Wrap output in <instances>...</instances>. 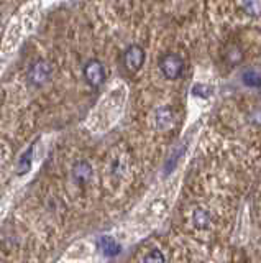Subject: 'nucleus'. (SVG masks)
Masks as SVG:
<instances>
[{
  "instance_id": "obj_1",
  "label": "nucleus",
  "mask_w": 261,
  "mask_h": 263,
  "mask_svg": "<svg viewBox=\"0 0 261 263\" xmlns=\"http://www.w3.org/2000/svg\"><path fill=\"white\" fill-rule=\"evenodd\" d=\"M159 69L163 76L169 81H176L183 76L184 72V61L183 58L176 53H166L159 60Z\"/></svg>"
},
{
  "instance_id": "obj_2",
  "label": "nucleus",
  "mask_w": 261,
  "mask_h": 263,
  "mask_svg": "<svg viewBox=\"0 0 261 263\" xmlns=\"http://www.w3.org/2000/svg\"><path fill=\"white\" fill-rule=\"evenodd\" d=\"M53 76V66L45 60H38L30 66L28 71V81L36 87L45 86Z\"/></svg>"
},
{
  "instance_id": "obj_3",
  "label": "nucleus",
  "mask_w": 261,
  "mask_h": 263,
  "mask_svg": "<svg viewBox=\"0 0 261 263\" xmlns=\"http://www.w3.org/2000/svg\"><path fill=\"white\" fill-rule=\"evenodd\" d=\"M84 79L91 87H101L105 82V68L99 60H89L84 66Z\"/></svg>"
},
{
  "instance_id": "obj_4",
  "label": "nucleus",
  "mask_w": 261,
  "mask_h": 263,
  "mask_svg": "<svg viewBox=\"0 0 261 263\" xmlns=\"http://www.w3.org/2000/svg\"><path fill=\"white\" fill-rule=\"evenodd\" d=\"M145 49L140 45H130L124 53V64L130 72H136L142 69L145 63Z\"/></svg>"
},
{
  "instance_id": "obj_5",
  "label": "nucleus",
  "mask_w": 261,
  "mask_h": 263,
  "mask_svg": "<svg viewBox=\"0 0 261 263\" xmlns=\"http://www.w3.org/2000/svg\"><path fill=\"white\" fill-rule=\"evenodd\" d=\"M72 176H74V179L77 181L79 184L87 183V181L91 179V176H92L91 164H89L87 161H77L74 164V168H72Z\"/></svg>"
},
{
  "instance_id": "obj_6",
  "label": "nucleus",
  "mask_w": 261,
  "mask_h": 263,
  "mask_svg": "<svg viewBox=\"0 0 261 263\" xmlns=\"http://www.w3.org/2000/svg\"><path fill=\"white\" fill-rule=\"evenodd\" d=\"M174 122V112L171 107H161L156 110V127L161 130H166L173 125Z\"/></svg>"
},
{
  "instance_id": "obj_7",
  "label": "nucleus",
  "mask_w": 261,
  "mask_h": 263,
  "mask_svg": "<svg viewBox=\"0 0 261 263\" xmlns=\"http://www.w3.org/2000/svg\"><path fill=\"white\" fill-rule=\"evenodd\" d=\"M242 82L247 87L258 89L261 87V71L255 68H248L242 72Z\"/></svg>"
},
{
  "instance_id": "obj_8",
  "label": "nucleus",
  "mask_w": 261,
  "mask_h": 263,
  "mask_svg": "<svg viewBox=\"0 0 261 263\" xmlns=\"http://www.w3.org/2000/svg\"><path fill=\"white\" fill-rule=\"evenodd\" d=\"M99 249H101V252L105 255V257H117V255L120 253V250H122L120 245L109 235L102 237L99 240Z\"/></svg>"
},
{
  "instance_id": "obj_9",
  "label": "nucleus",
  "mask_w": 261,
  "mask_h": 263,
  "mask_svg": "<svg viewBox=\"0 0 261 263\" xmlns=\"http://www.w3.org/2000/svg\"><path fill=\"white\" fill-rule=\"evenodd\" d=\"M192 219H194V226L197 229H207L210 226V216L204 209H195Z\"/></svg>"
},
{
  "instance_id": "obj_10",
  "label": "nucleus",
  "mask_w": 261,
  "mask_h": 263,
  "mask_svg": "<svg viewBox=\"0 0 261 263\" xmlns=\"http://www.w3.org/2000/svg\"><path fill=\"white\" fill-rule=\"evenodd\" d=\"M243 12L248 16H261V0H243Z\"/></svg>"
},
{
  "instance_id": "obj_11",
  "label": "nucleus",
  "mask_w": 261,
  "mask_h": 263,
  "mask_svg": "<svg viewBox=\"0 0 261 263\" xmlns=\"http://www.w3.org/2000/svg\"><path fill=\"white\" fill-rule=\"evenodd\" d=\"M214 92V89L209 84H204V82H197V84L192 86V96L200 97V99H209Z\"/></svg>"
},
{
  "instance_id": "obj_12",
  "label": "nucleus",
  "mask_w": 261,
  "mask_h": 263,
  "mask_svg": "<svg viewBox=\"0 0 261 263\" xmlns=\"http://www.w3.org/2000/svg\"><path fill=\"white\" fill-rule=\"evenodd\" d=\"M225 58H227V61L230 63L232 66H235V64L242 63V60H243V51H242L238 46H233V48L228 49V53H227Z\"/></svg>"
},
{
  "instance_id": "obj_13",
  "label": "nucleus",
  "mask_w": 261,
  "mask_h": 263,
  "mask_svg": "<svg viewBox=\"0 0 261 263\" xmlns=\"http://www.w3.org/2000/svg\"><path fill=\"white\" fill-rule=\"evenodd\" d=\"M143 263H166V258L161 250L154 249L150 253H146V257L143 258Z\"/></svg>"
},
{
  "instance_id": "obj_14",
  "label": "nucleus",
  "mask_w": 261,
  "mask_h": 263,
  "mask_svg": "<svg viewBox=\"0 0 261 263\" xmlns=\"http://www.w3.org/2000/svg\"><path fill=\"white\" fill-rule=\"evenodd\" d=\"M251 122L256 123V125H261V109H255L251 112Z\"/></svg>"
},
{
  "instance_id": "obj_15",
  "label": "nucleus",
  "mask_w": 261,
  "mask_h": 263,
  "mask_svg": "<svg viewBox=\"0 0 261 263\" xmlns=\"http://www.w3.org/2000/svg\"><path fill=\"white\" fill-rule=\"evenodd\" d=\"M197 263H206V261H197Z\"/></svg>"
}]
</instances>
